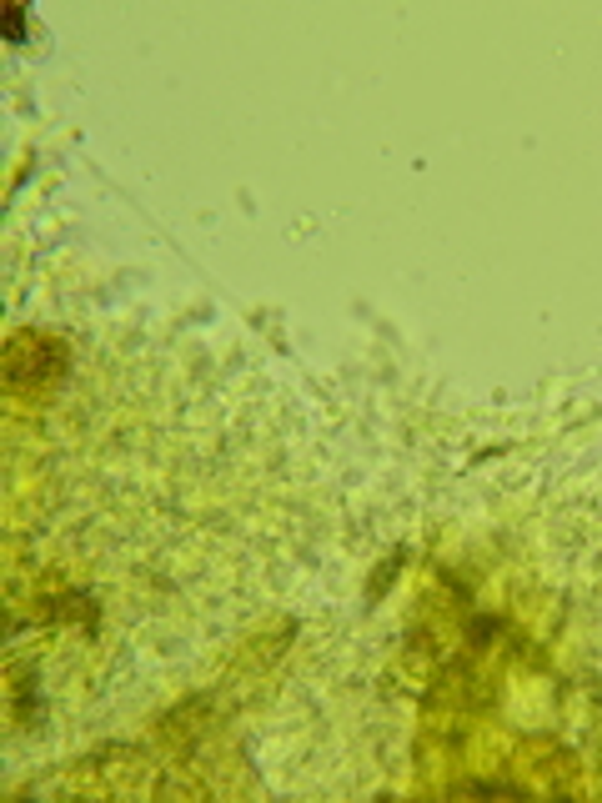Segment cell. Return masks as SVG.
Segmentation results:
<instances>
[{
  "mask_svg": "<svg viewBox=\"0 0 602 803\" xmlns=\"http://www.w3.org/2000/svg\"><path fill=\"white\" fill-rule=\"evenodd\" d=\"M26 371H35V377H46V382H56L65 371V347L61 341L41 337L35 341V362H20V356H5V377H11V386L26 382Z\"/></svg>",
  "mask_w": 602,
  "mask_h": 803,
  "instance_id": "1",
  "label": "cell"
},
{
  "mask_svg": "<svg viewBox=\"0 0 602 803\" xmlns=\"http://www.w3.org/2000/svg\"><path fill=\"white\" fill-rule=\"evenodd\" d=\"M5 26H11V41H20V35H26V16H20V11H11V16H5Z\"/></svg>",
  "mask_w": 602,
  "mask_h": 803,
  "instance_id": "2",
  "label": "cell"
}]
</instances>
